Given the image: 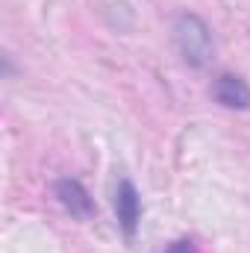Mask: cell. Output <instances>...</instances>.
I'll return each instance as SVG.
<instances>
[{
  "label": "cell",
  "mask_w": 250,
  "mask_h": 253,
  "mask_svg": "<svg viewBox=\"0 0 250 253\" xmlns=\"http://www.w3.org/2000/svg\"><path fill=\"white\" fill-rule=\"evenodd\" d=\"M115 215H118V227L124 230L126 239L135 236L138 221H141V197L132 186V180H118L115 186Z\"/></svg>",
  "instance_id": "obj_3"
},
{
  "label": "cell",
  "mask_w": 250,
  "mask_h": 253,
  "mask_svg": "<svg viewBox=\"0 0 250 253\" xmlns=\"http://www.w3.org/2000/svg\"><path fill=\"white\" fill-rule=\"evenodd\" d=\"M165 253H197V245L191 239H180V242H174Z\"/></svg>",
  "instance_id": "obj_5"
},
{
  "label": "cell",
  "mask_w": 250,
  "mask_h": 253,
  "mask_svg": "<svg viewBox=\"0 0 250 253\" xmlns=\"http://www.w3.org/2000/svg\"><path fill=\"white\" fill-rule=\"evenodd\" d=\"M212 97L224 109H250V85L236 74H218L212 83Z\"/></svg>",
  "instance_id": "obj_4"
},
{
  "label": "cell",
  "mask_w": 250,
  "mask_h": 253,
  "mask_svg": "<svg viewBox=\"0 0 250 253\" xmlns=\"http://www.w3.org/2000/svg\"><path fill=\"white\" fill-rule=\"evenodd\" d=\"M53 194H56V200L62 203L65 212H71L77 221H91V218L97 215L94 197L88 194V189H85L80 180H74V177L56 180V183H53Z\"/></svg>",
  "instance_id": "obj_2"
},
{
  "label": "cell",
  "mask_w": 250,
  "mask_h": 253,
  "mask_svg": "<svg viewBox=\"0 0 250 253\" xmlns=\"http://www.w3.org/2000/svg\"><path fill=\"white\" fill-rule=\"evenodd\" d=\"M174 42H177V50L183 56V62L188 68H206L215 59V36H212V27L194 15V12H180L174 18Z\"/></svg>",
  "instance_id": "obj_1"
}]
</instances>
